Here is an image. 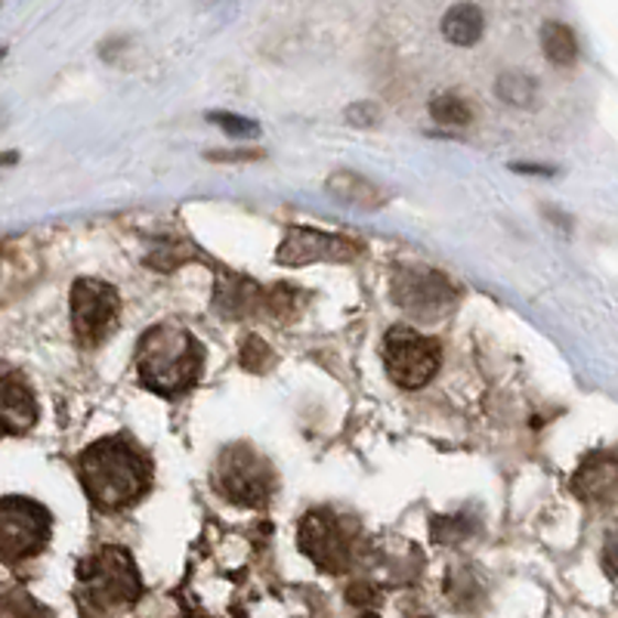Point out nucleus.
<instances>
[{"label": "nucleus", "mask_w": 618, "mask_h": 618, "mask_svg": "<svg viewBox=\"0 0 618 618\" xmlns=\"http://www.w3.org/2000/svg\"><path fill=\"white\" fill-rule=\"evenodd\" d=\"M80 483L96 508L121 510L149 489V460L121 436L99 440L80 455Z\"/></svg>", "instance_id": "nucleus-1"}, {"label": "nucleus", "mask_w": 618, "mask_h": 618, "mask_svg": "<svg viewBox=\"0 0 618 618\" xmlns=\"http://www.w3.org/2000/svg\"><path fill=\"white\" fill-rule=\"evenodd\" d=\"M202 359H205L202 344L176 325H159L145 332L137 353L140 378L159 393L189 390L202 378Z\"/></svg>", "instance_id": "nucleus-2"}, {"label": "nucleus", "mask_w": 618, "mask_h": 618, "mask_svg": "<svg viewBox=\"0 0 618 618\" xmlns=\"http://www.w3.org/2000/svg\"><path fill=\"white\" fill-rule=\"evenodd\" d=\"M383 365L402 390H421L440 371V344L412 328H390L383 340Z\"/></svg>", "instance_id": "nucleus-3"}, {"label": "nucleus", "mask_w": 618, "mask_h": 618, "mask_svg": "<svg viewBox=\"0 0 618 618\" xmlns=\"http://www.w3.org/2000/svg\"><path fill=\"white\" fill-rule=\"evenodd\" d=\"M50 513L29 498H3L0 505V535L3 556L10 563L37 554L50 539Z\"/></svg>", "instance_id": "nucleus-4"}, {"label": "nucleus", "mask_w": 618, "mask_h": 618, "mask_svg": "<svg viewBox=\"0 0 618 618\" xmlns=\"http://www.w3.org/2000/svg\"><path fill=\"white\" fill-rule=\"evenodd\" d=\"M393 301L414 318H440L455 306V288L427 267H405L393 275Z\"/></svg>", "instance_id": "nucleus-5"}, {"label": "nucleus", "mask_w": 618, "mask_h": 618, "mask_svg": "<svg viewBox=\"0 0 618 618\" xmlns=\"http://www.w3.org/2000/svg\"><path fill=\"white\" fill-rule=\"evenodd\" d=\"M272 489V476L267 460L257 458L248 445H232L220 458V491L245 508L263 505Z\"/></svg>", "instance_id": "nucleus-6"}, {"label": "nucleus", "mask_w": 618, "mask_h": 618, "mask_svg": "<svg viewBox=\"0 0 618 618\" xmlns=\"http://www.w3.org/2000/svg\"><path fill=\"white\" fill-rule=\"evenodd\" d=\"M118 291L96 279H80L72 288V328L80 344H99L118 322Z\"/></svg>", "instance_id": "nucleus-7"}, {"label": "nucleus", "mask_w": 618, "mask_h": 618, "mask_svg": "<svg viewBox=\"0 0 618 618\" xmlns=\"http://www.w3.org/2000/svg\"><path fill=\"white\" fill-rule=\"evenodd\" d=\"M362 248L353 245L349 238L340 236H322V232H310V229H294L279 248V263L282 267H310V263H347L359 254Z\"/></svg>", "instance_id": "nucleus-8"}, {"label": "nucleus", "mask_w": 618, "mask_h": 618, "mask_svg": "<svg viewBox=\"0 0 618 618\" xmlns=\"http://www.w3.org/2000/svg\"><path fill=\"white\" fill-rule=\"evenodd\" d=\"M80 578L94 590H99L106 600H133L137 590H140L137 570H133L130 556L121 554V551H102L99 556H94V563H87L80 570Z\"/></svg>", "instance_id": "nucleus-9"}, {"label": "nucleus", "mask_w": 618, "mask_h": 618, "mask_svg": "<svg viewBox=\"0 0 618 618\" xmlns=\"http://www.w3.org/2000/svg\"><path fill=\"white\" fill-rule=\"evenodd\" d=\"M301 547L325 570H337L344 554H347V544H344V535L337 529V520L325 510H313V513L303 517Z\"/></svg>", "instance_id": "nucleus-10"}, {"label": "nucleus", "mask_w": 618, "mask_h": 618, "mask_svg": "<svg viewBox=\"0 0 618 618\" xmlns=\"http://www.w3.org/2000/svg\"><path fill=\"white\" fill-rule=\"evenodd\" d=\"M572 489L578 491L585 501H612L618 495V458L612 455H594L587 458L578 474L572 476Z\"/></svg>", "instance_id": "nucleus-11"}, {"label": "nucleus", "mask_w": 618, "mask_h": 618, "mask_svg": "<svg viewBox=\"0 0 618 618\" xmlns=\"http://www.w3.org/2000/svg\"><path fill=\"white\" fill-rule=\"evenodd\" d=\"M328 192H332L337 202H344V205L349 207H359V210H381V207L390 202V195H387L378 183L353 174V171H334V174L328 176Z\"/></svg>", "instance_id": "nucleus-12"}, {"label": "nucleus", "mask_w": 618, "mask_h": 618, "mask_svg": "<svg viewBox=\"0 0 618 618\" xmlns=\"http://www.w3.org/2000/svg\"><path fill=\"white\" fill-rule=\"evenodd\" d=\"M37 421V402H34L29 383L19 375H3V427L10 433H25Z\"/></svg>", "instance_id": "nucleus-13"}, {"label": "nucleus", "mask_w": 618, "mask_h": 618, "mask_svg": "<svg viewBox=\"0 0 618 618\" xmlns=\"http://www.w3.org/2000/svg\"><path fill=\"white\" fill-rule=\"evenodd\" d=\"M483 29H486V19L474 3H458L443 19L445 41H452L455 47H474L476 41L483 37Z\"/></svg>", "instance_id": "nucleus-14"}, {"label": "nucleus", "mask_w": 618, "mask_h": 618, "mask_svg": "<svg viewBox=\"0 0 618 618\" xmlns=\"http://www.w3.org/2000/svg\"><path fill=\"white\" fill-rule=\"evenodd\" d=\"M541 47H544V56L554 65H572L575 56H578L575 34L563 22H544V29H541Z\"/></svg>", "instance_id": "nucleus-15"}, {"label": "nucleus", "mask_w": 618, "mask_h": 618, "mask_svg": "<svg viewBox=\"0 0 618 618\" xmlns=\"http://www.w3.org/2000/svg\"><path fill=\"white\" fill-rule=\"evenodd\" d=\"M430 115H433L440 124H445V128H460V124H467V121L474 118V109H470L460 96L443 94L430 102Z\"/></svg>", "instance_id": "nucleus-16"}, {"label": "nucleus", "mask_w": 618, "mask_h": 618, "mask_svg": "<svg viewBox=\"0 0 618 618\" xmlns=\"http://www.w3.org/2000/svg\"><path fill=\"white\" fill-rule=\"evenodd\" d=\"M495 90H498V96H501L508 106H517V109L532 106V99H535V84H532V78L520 75V72H508V75H501Z\"/></svg>", "instance_id": "nucleus-17"}, {"label": "nucleus", "mask_w": 618, "mask_h": 618, "mask_svg": "<svg viewBox=\"0 0 618 618\" xmlns=\"http://www.w3.org/2000/svg\"><path fill=\"white\" fill-rule=\"evenodd\" d=\"M241 359H245V368H251V371H263L267 362H272V353L270 347L260 340V337H248V344L241 349Z\"/></svg>", "instance_id": "nucleus-18"}, {"label": "nucleus", "mask_w": 618, "mask_h": 618, "mask_svg": "<svg viewBox=\"0 0 618 618\" xmlns=\"http://www.w3.org/2000/svg\"><path fill=\"white\" fill-rule=\"evenodd\" d=\"M210 121H214V124H220L229 137H248V133H257L254 121H248V118H236V115H229V111H214V115H210Z\"/></svg>", "instance_id": "nucleus-19"}, {"label": "nucleus", "mask_w": 618, "mask_h": 618, "mask_svg": "<svg viewBox=\"0 0 618 618\" xmlns=\"http://www.w3.org/2000/svg\"><path fill=\"white\" fill-rule=\"evenodd\" d=\"M347 121L356 128H371V124H378V106L375 102H356L347 109Z\"/></svg>", "instance_id": "nucleus-20"}, {"label": "nucleus", "mask_w": 618, "mask_h": 618, "mask_svg": "<svg viewBox=\"0 0 618 618\" xmlns=\"http://www.w3.org/2000/svg\"><path fill=\"white\" fill-rule=\"evenodd\" d=\"M210 161H257L263 159V152H251V149H241V152H210Z\"/></svg>", "instance_id": "nucleus-21"}]
</instances>
